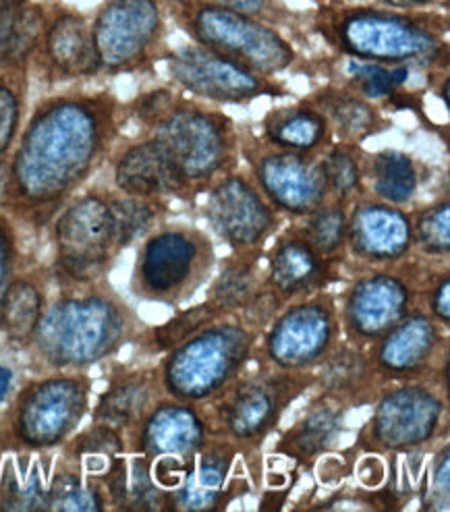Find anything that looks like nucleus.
<instances>
[{
	"label": "nucleus",
	"instance_id": "1",
	"mask_svg": "<svg viewBox=\"0 0 450 512\" xmlns=\"http://www.w3.org/2000/svg\"><path fill=\"white\" fill-rule=\"evenodd\" d=\"M123 110L108 92L42 100L15 141L0 204L40 224L52 220L110 154Z\"/></svg>",
	"mask_w": 450,
	"mask_h": 512
},
{
	"label": "nucleus",
	"instance_id": "2",
	"mask_svg": "<svg viewBox=\"0 0 450 512\" xmlns=\"http://www.w3.org/2000/svg\"><path fill=\"white\" fill-rule=\"evenodd\" d=\"M309 32L339 56L365 63L448 71V15L380 5H318Z\"/></svg>",
	"mask_w": 450,
	"mask_h": 512
},
{
	"label": "nucleus",
	"instance_id": "3",
	"mask_svg": "<svg viewBox=\"0 0 450 512\" xmlns=\"http://www.w3.org/2000/svg\"><path fill=\"white\" fill-rule=\"evenodd\" d=\"M175 164L189 202L241 166L239 127L227 112L179 94L166 115L148 131Z\"/></svg>",
	"mask_w": 450,
	"mask_h": 512
},
{
	"label": "nucleus",
	"instance_id": "4",
	"mask_svg": "<svg viewBox=\"0 0 450 512\" xmlns=\"http://www.w3.org/2000/svg\"><path fill=\"white\" fill-rule=\"evenodd\" d=\"M164 5L168 17L193 44L251 73L276 79L303 61L293 40L266 21L210 0H164Z\"/></svg>",
	"mask_w": 450,
	"mask_h": 512
},
{
	"label": "nucleus",
	"instance_id": "5",
	"mask_svg": "<svg viewBox=\"0 0 450 512\" xmlns=\"http://www.w3.org/2000/svg\"><path fill=\"white\" fill-rule=\"evenodd\" d=\"M309 388H314V369L287 372L262 365L260 372L239 376L208 398L210 407L202 411L208 432L241 448H258Z\"/></svg>",
	"mask_w": 450,
	"mask_h": 512
},
{
	"label": "nucleus",
	"instance_id": "6",
	"mask_svg": "<svg viewBox=\"0 0 450 512\" xmlns=\"http://www.w3.org/2000/svg\"><path fill=\"white\" fill-rule=\"evenodd\" d=\"M258 336L237 316L218 318L168 351L162 363L164 392L181 403H206L241 376Z\"/></svg>",
	"mask_w": 450,
	"mask_h": 512
},
{
	"label": "nucleus",
	"instance_id": "7",
	"mask_svg": "<svg viewBox=\"0 0 450 512\" xmlns=\"http://www.w3.org/2000/svg\"><path fill=\"white\" fill-rule=\"evenodd\" d=\"M127 332V309L102 295L56 301L32 336L52 367H86L115 353Z\"/></svg>",
	"mask_w": 450,
	"mask_h": 512
},
{
	"label": "nucleus",
	"instance_id": "8",
	"mask_svg": "<svg viewBox=\"0 0 450 512\" xmlns=\"http://www.w3.org/2000/svg\"><path fill=\"white\" fill-rule=\"evenodd\" d=\"M216 270L212 235L191 224H171L148 235L139 251L133 291L146 301L179 307Z\"/></svg>",
	"mask_w": 450,
	"mask_h": 512
},
{
	"label": "nucleus",
	"instance_id": "9",
	"mask_svg": "<svg viewBox=\"0 0 450 512\" xmlns=\"http://www.w3.org/2000/svg\"><path fill=\"white\" fill-rule=\"evenodd\" d=\"M166 19L164 0H102L90 19L100 71L135 73L162 61Z\"/></svg>",
	"mask_w": 450,
	"mask_h": 512
},
{
	"label": "nucleus",
	"instance_id": "10",
	"mask_svg": "<svg viewBox=\"0 0 450 512\" xmlns=\"http://www.w3.org/2000/svg\"><path fill=\"white\" fill-rule=\"evenodd\" d=\"M56 268L69 282H94L123 251L110 191H88L54 218Z\"/></svg>",
	"mask_w": 450,
	"mask_h": 512
},
{
	"label": "nucleus",
	"instance_id": "11",
	"mask_svg": "<svg viewBox=\"0 0 450 512\" xmlns=\"http://www.w3.org/2000/svg\"><path fill=\"white\" fill-rule=\"evenodd\" d=\"M442 419H446V403L430 384L407 380L384 386L355 450L376 454L419 450L438 438Z\"/></svg>",
	"mask_w": 450,
	"mask_h": 512
},
{
	"label": "nucleus",
	"instance_id": "12",
	"mask_svg": "<svg viewBox=\"0 0 450 512\" xmlns=\"http://www.w3.org/2000/svg\"><path fill=\"white\" fill-rule=\"evenodd\" d=\"M239 152L253 183L283 216L299 220L328 199L322 154L274 148L260 135L241 129Z\"/></svg>",
	"mask_w": 450,
	"mask_h": 512
},
{
	"label": "nucleus",
	"instance_id": "13",
	"mask_svg": "<svg viewBox=\"0 0 450 512\" xmlns=\"http://www.w3.org/2000/svg\"><path fill=\"white\" fill-rule=\"evenodd\" d=\"M162 63L175 88L212 106H247L258 98L291 94L280 81L251 73L193 42L168 48Z\"/></svg>",
	"mask_w": 450,
	"mask_h": 512
},
{
	"label": "nucleus",
	"instance_id": "14",
	"mask_svg": "<svg viewBox=\"0 0 450 512\" xmlns=\"http://www.w3.org/2000/svg\"><path fill=\"white\" fill-rule=\"evenodd\" d=\"M339 301L328 293H316L289 301L270 322L264 338L268 367L287 372L314 369L341 340Z\"/></svg>",
	"mask_w": 450,
	"mask_h": 512
},
{
	"label": "nucleus",
	"instance_id": "15",
	"mask_svg": "<svg viewBox=\"0 0 450 512\" xmlns=\"http://www.w3.org/2000/svg\"><path fill=\"white\" fill-rule=\"evenodd\" d=\"M195 206L210 235L231 251L266 247L283 224V214L276 212L249 173L239 168L208 187Z\"/></svg>",
	"mask_w": 450,
	"mask_h": 512
},
{
	"label": "nucleus",
	"instance_id": "16",
	"mask_svg": "<svg viewBox=\"0 0 450 512\" xmlns=\"http://www.w3.org/2000/svg\"><path fill=\"white\" fill-rule=\"evenodd\" d=\"M382 268L355 280L343 297L339 318L349 343L363 347L376 343L415 307L417 274L405 276V270Z\"/></svg>",
	"mask_w": 450,
	"mask_h": 512
},
{
	"label": "nucleus",
	"instance_id": "17",
	"mask_svg": "<svg viewBox=\"0 0 450 512\" xmlns=\"http://www.w3.org/2000/svg\"><path fill=\"white\" fill-rule=\"evenodd\" d=\"M90 382L52 378L27 388L15 413V434L27 446L48 448L65 440L88 411Z\"/></svg>",
	"mask_w": 450,
	"mask_h": 512
},
{
	"label": "nucleus",
	"instance_id": "18",
	"mask_svg": "<svg viewBox=\"0 0 450 512\" xmlns=\"http://www.w3.org/2000/svg\"><path fill=\"white\" fill-rule=\"evenodd\" d=\"M347 249L365 266H392L413 249L411 214L365 193L349 206Z\"/></svg>",
	"mask_w": 450,
	"mask_h": 512
},
{
	"label": "nucleus",
	"instance_id": "19",
	"mask_svg": "<svg viewBox=\"0 0 450 512\" xmlns=\"http://www.w3.org/2000/svg\"><path fill=\"white\" fill-rule=\"evenodd\" d=\"M32 63L50 81H77L100 75L90 17L63 3H46V25Z\"/></svg>",
	"mask_w": 450,
	"mask_h": 512
},
{
	"label": "nucleus",
	"instance_id": "20",
	"mask_svg": "<svg viewBox=\"0 0 450 512\" xmlns=\"http://www.w3.org/2000/svg\"><path fill=\"white\" fill-rule=\"evenodd\" d=\"M442 340H446V334L428 311L413 309L395 328L372 343L368 351L386 384L424 380L440 355Z\"/></svg>",
	"mask_w": 450,
	"mask_h": 512
},
{
	"label": "nucleus",
	"instance_id": "21",
	"mask_svg": "<svg viewBox=\"0 0 450 512\" xmlns=\"http://www.w3.org/2000/svg\"><path fill=\"white\" fill-rule=\"evenodd\" d=\"M272 239L266 253V284L285 303L322 293L328 284L341 278L339 266L343 262L322 258L301 235L295 222Z\"/></svg>",
	"mask_w": 450,
	"mask_h": 512
},
{
	"label": "nucleus",
	"instance_id": "22",
	"mask_svg": "<svg viewBox=\"0 0 450 512\" xmlns=\"http://www.w3.org/2000/svg\"><path fill=\"white\" fill-rule=\"evenodd\" d=\"M112 183L125 195L189 202L187 189L156 137L146 133L125 146L112 164Z\"/></svg>",
	"mask_w": 450,
	"mask_h": 512
},
{
	"label": "nucleus",
	"instance_id": "23",
	"mask_svg": "<svg viewBox=\"0 0 450 512\" xmlns=\"http://www.w3.org/2000/svg\"><path fill=\"white\" fill-rule=\"evenodd\" d=\"M386 382L370 357V351L355 343H336V347L314 367V388L334 398L347 411L374 405Z\"/></svg>",
	"mask_w": 450,
	"mask_h": 512
},
{
	"label": "nucleus",
	"instance_id": "24",
	"mask_svg": "<svg viewBox=\"0 0 450 512\" xmlns=\"http://www.w3.org/2000/svg\"><path fill=\"white\" fill-rule=\"evenodd\" d=\"M208 423L198 405L162 401L139 421L137 450L150 461L164 454L193 459L208 440Z\"/></svg>",
	"mask_w": 450,
	"mask_h": 512
},
{
	"label": "nucleus",
	"instance_id": "25",
	"mask_svg": "<svg viewBox=\"0 0 450 512\" xmlns=\"http://www.w3.org/2000/svg\"><path fill=\"white\" fill-rule=\"evenodd\" d=\"M347 409L326 394L314 396L291 428L274 446V457L289 459L295 465L314 463L332 452L345 432Z\"/></svg>",
	"mask_w": 450,
	"mask_h": 512
},
{
	"label": "nucleus",
	"instance_id": "26",
	"mask_svg": "<svg viewBox=\"0 0 450 512\" xmlns=\"http://www.w3.org/2000/svg\"><path fill=\"white\" fill-rule=\"evenodd\" d=\"M305 100L322 112L334 141L343 144L363 146L368 139L392 127V121L376 102L363 98L345 83H324Z\"/></svg>",
	"mask_w": 450,
	"mask_h": 512
},
{
	"label": "nucleus",
	"instance_id": "27",
	"mask_svg": "<svg viewBox=\"0 0 450 512\" xmlns=\"http://www.w3.org/2000/svg\"><path fill=\"white\" fill-rule=\"evenodd\" d=\"M274 148L322 154L332 141V131L322 112L305 98L270 108L260 121V133Z\"/></svg>",
	"mask_w": 450,
	"mask_h": 512
},
{
	"label": "nucleus",
	"instance_id": "28",
	"mask_svg": "<svg viewBox=\"0 0 450 512\" xmlns=\"http://www.w3.org/2000/svg\"><path fill=\"white\" fill-rule=\"evenodd\" d=\"M365 187L368 193L395 206H409L424 185V170L411 152L399 148H384L365 152L363 158Z\"/></svg>",
	"mask_w": 450,
	"mask_h": 512
},
{
	"label": "nucleus",
	"instance_id": "29",
	"mask_svg": "<svg viewBox=\"0 0 450 512\" xmlns=\"http://www.w3.org/2000/svg\"><path fill=\"white\" fill-rule=\"evenodd\" d=\"M46 25V3L0 0V69H27Z\"/></svg>",
	"mask_w": 450,
	"mask_h": 512
},
{
	"label": "nucleus",
	"instance_id": "30",
	"mask_svg": "<svg viewBox=\"0 0 450 512\" xmlns=\"http://www.w3.org/2000/svg\"><path fill=\"white\" fill-rule=\"evenodd\" d=\"M264 247L237 249L216 266V276L208 287V301L220 307L227 316H239L266 284L262 270Z\"/></svg>",
	"mask_w": 450,
	"mask_h": 512
},
{
	"label": "nucleus",
	"instance_id": "31",
	"mask_svg": "<svg viewBox=\"0 0 450 512\" xmlns=\"http://www.w3.org/2000/svg\"><path fill=\"white\" fill-rule=\"evenodd\" d=\"M104 486L121 510H164L166 492L152 475V461L148 457H115L106 467Z\"/></svg>",
	"mask_w": 450,
	"mask_h": 512
},
{
	"label": "nucleus",
	"instance_id": "32",
	"mask_svg": "<svg viewBox=\"0 0 450 512\" xmlns=\"http://www.w3.org/2000/svg\"><path fill=\"white\" fill-rule=\"evenodd\" d=\"M150 372H137L123 380L112 382L100 396L94 411V421L125 430L142 421L154 409L156 384Z\"/></svg>",
	"mask_w": 450,
	"mask_h": 512
},
{
	"label": "nucleus",
	"instance_id": "33",
	"mask_svg": "<svg viewBox=\"0 0 450 512\" xmlns=\"http://www.w3.org/2000/svg\"><path fill=\"white\" fill-rule=\"evenodd\" d=\"M365 150L361 146L332 141L322 152V173L330 199L351 206L357 197L368 193L363 170Z\"/></svg>",
	"mask_w": 450,
	"mask_h": 512
},
{
	"label": "nucleus",
	"instance_id": "34",
	"mask_svg": "<svg viewBox=\"0 0 450 512\" xmlns=\"http://www.w3.org/2000/svg\"><path fill=\"white\" fill-rule=\"evenodd\" d=\"M347 216L349 206L328 197L316 210L295 220V224L301 235L322 255V258L345 262Z\"/></svg>",
	"mask_w": 450,
	"mask_h": 512
},
{
	"label": "nucleus",
	"instance_id": "35",
	"mask_svg": "<svg viewBox=\"0 0 450 512\" xmlns=\"http://www.w3.org/2000/svg\"><path fill=\"white\" fill-rule=\"evenodd\" d=\"M44 314V297L36 282L19 278L9 282L0 299V330L15 343H30Z\"/></svg>",
	"mask_w": 450,
	"mask_h": 512
},
{
	"label": "nucleus",
	"instance_id": "36",
	"mask_svg": "<svg viewBox=\"0 0 450 512\" xmlns=\"http://www.w3.org/2000/svg\"><path fill=\"white\" fill-rule=\"evenodd\" d=\"M50 481L38 461H9L0 479V510H48Z\"/></svg>",
	"mask_w": 450,
	"mask_h": 512
},
{
	"label": "nucleus",
	"instance_id": "37",
	"mask_svg": "<svg viewBox=\"0 0 450 512\" xmlns=\"http://www.w3.org/2000/svg\"><path fill=\"white\" fill-rule=\"evenodd\" d=\"M343 65V81L351 90L368 98L372 102H388L395 104L403 96V88L411 79V69L401 65H380L365 63L341 56Z\"/></svg>",
	"mask_w": 450,
	"mask_h": 512
},
{
	"label": "nucleus",
	"instance_id": "38",
	"mask_svg": "<svg viewBox=\"0 0 450 512\" xmlns=\"http://www.w3.org/2000/svg\"><path fill=\"white\" fill-rule=\"evenodd\" d=\"M110 204L112 210H115L123 249L142 237H148L168 212L166 199L135 197L121 191H110Z\"/></svg>",
	"mask_w": 450,
	"mask_h": 512
},
{
	"label": "nucleus",
	"instance_id": "39",
	"mask_svg": "<svg viewBox=\"0 0 450 512\" xmlns=\"http://www.w3.org/2000/svg\"><path fill=\"white\" fill-rule=\"evenodd\" d=\"M413 249L424 258L440 260L450 253V199L448 195L424 206L411 216Z\"/></svg>",
	"mask_w": 450,
	"mask_h": 512
},
{
	"label": "nucleus",
	"instance_id": "40",
	"mask_svg": "<svg viewBox=\"0 0 450 512\" xmlns=\"http://www.w3.org/2000/svg\"><path fill=\"white\" fill-rule=\"evenodd\" d=\"M27 69H0V164H5L21 133Z\"/></svg>",
	"mask_w": 450,
	"mask_h": 512
},
{
	"label": "nucleus",
	"instance_id": "41",
	"mask_svg": "<svg viewBox=\"0 0 450 512\" xmlns=\"http://www.w3.org/2000/svg\"><path fill=\"white\" fill-rule=\"evenodd\" d=\"M222 316L227 314L208 299L198 305H191L183 309L181 314L166 320L162 326H156L150 334V345L154 347V351L168 353L181 343H185V340L191 338L195 332H200L202 328H206L208 324L216 322Z\"/></svg>",
	"mask_w": 450,
	"mask_h": 512
},
{
	"label": "nucleus",
	"instance_id": "42",
	"mask_svg": "<svg viewBox=\"0 0 450 512\" xmlns=\"http://www.w3.org/2000/svg\"><path fill=\"white\" fill-rule=\"evenodd\" d=\"M125 442L119 430L110 425L96 423L88 432L79 434L71 444L73 457L86 465L90 473H104L110 461L123 452Z\"/></svg>",
	"mask_w": 450,
	"mask_h": 512
},
{
	"label": "nucleus",
	"instance_id": "43",
	"mask_svg": "<svg viewBox=\"0 0 450 512\" xmlns=\"http://www.w3.org/2000/svg\"><path fill=\"white\" fill-rule=\"evenodd\" d=\"M104 498L94 481L77 473H61L50 481L48 510H102Z\"/></svg>",
	"mask_w": 450,
	"mask_h": 512
},
{
	"label": "nucleus",
	"instance_id": "44",
	"mask_svg": "<svg viewBox=\"0 0 450 512\" xmlns=\"http://www.w3.org/2000/svg\"><path fill=\"white\" fill-rule=\"evenodd\" d=\"M421 508L424 510H448L450 508V448L444 444L432 463L421 471Z\"/></svg>",
	"mask_w": 450,
	"mask_h": 512
},
{
	"label": "nucleus",
	"instance_id": "45",
	"mask_svg": "<svg viewBox=\"0 0 450 512\" xmlns=\"http://www.w3.org/2000/svg\"><path fill=\"white\" fill-rule=\"evenodd\" d=\"M210 3L266 21L278 27L280 32L283 30L297 32L301 23L305 21L303 13H297L295 9H291V5H287L285 0H210Z\"/></svg>",
	"mask_w": 450,
	"mask_h": 512
},
{
	"label": "nucleus",
	"instance_id": "46",
	"mask_svg": "<svg viewBox=\"0 0 450 512\" xmlns=\"http://www.w3.org/2000/svg\"><path fill=\"white\" fill-rule=\"evenodd\" d=\"M428 307H430V316L448 330L450 326V276L448 268L444 270L442 278L440 274L436 276L434 287L428 291Z\"/></svg>",
	"mask_w": 450,
	"mask_h": 512
},
{
	"label": "nucleus",
	"instance_id": "47",
	"mask_svg": "<svg viewBox=\"0 0 450 512\" xmlns=\"http://www.w3.org/2000/svg\"><path fill=\"white\" fill-rule=\"evenodd\" d=\"M388 469L376 452H365L355 467V477L365 490H378L384 486Z\"/></svg>",
	"mask_w": 450,
	"mask_h": 512
},
{
	"label": "nucleus",
	"instance_id": "48",
	"mask_svg": "<svg viewBox=\"0 0 450 512\" xmlns=\"http://www.w3.org/2000/svg\"><path fill=\"white\" fill-rule=\"evenodd\" d=\"M13 253H15V243H13L11 224L7 222L5 214H0V299H3L9 287L7 280L13 266Z\"/></svg>",
	"mask_w": 450,
	"mask_h": 512
},
{
	"label": "nucleus",
	"instance_id": "49",
	"mask_svg": "<svg viewBox=\"0 0 450 512\" xmlns=\"http://www.w3.org/2000/svg\"><path fill=\"white\" fill-rule=\"evenodd\" d=\"M374 3L395 11H430L438 7L442 0H374Z\"/></svg>",
	"mask_w": 450,
	"mask_h": 512
},
{
	"label": "nucleus",
	"instance_id": "50",
	"mask_svg": "<svg viewBox=\"0 0 450 512\" xmlns=\"http://www.w3.org/2000/svg\"><path fill=\"white\" fill-rule=\"evenodd\" d=\"M11 380H13V372L9 367L0 365V401L7 396L9 388H11Z\"/></svg>",
	"mask_w": 450,
	"mask_h": 512
},
{
	"label": "nucleus",
	"instance_id": "51",
	"mask_svg": "<svg viewBox=\"0 0 450 512\" xmlns=\"http://www.w3.org/2000/svg\"><path fill=\"white\" fill-rule=\"evenodd\" d=\"M318 5H341V3H345V0H316Z\"/></svg>",
	"mask_w": 450,
	"mask_h": 512
}]
</instances>
